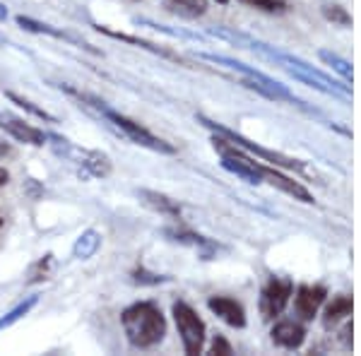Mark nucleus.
<instances>
[{
  "label": "nucleus",
  "mask_w": 361,
  "mask_h": 356,
  "mask_svg": "<svg viewBox=\"0 0 361 356\" xmlns=\"http://www.w3.org/2000/svg\"><path fill=\"white\" fill-rule=\"evenodd\" d=\"M121 325L135 349H152L166 335V318L152 301H137L121 313Z\"/></svg>",
  "instance_id": "obj_1"
},
{
  "label": "nucleus",
  "mask_w": 361,
  "mask_h": 356,
  "mask_svg": "<svg viewBox=\"0 0 361 356\" xmlns=\"http://www.w3.org/2000/svg\"><path fill=\"white\" fill-rule=\"evenodd\" d=\"M68 92H70V94H75L78 99H85V102H90L87 106L94 109L97 113H99V118H104V123H106L109 128H114L116 133H121V135H123L126 140H130V142L140 145V147H147V149H152V152H161V154H173V152H176V149L171 147V145L164 142L161 137L152 135L147 128H142L140 123H135V121L126 118V116L116 113V111H111L104 102H99V99L80 94V92H75V90H68Z\"/></svg>",
  "instance_id": "obj_2"
},
{
  "label": "nucleus",
  "mask_w": 361,
  "mask_h": 356,
  "mask_svg": "<svg viewBox=\"0 0 361 356\" xmlns=\"http://www.w3.org/2000/svg\"><path fill=\"white\" fill-rule=\"evenodd\" d=\"M46 137L51 140L49 145L56 149V154L63 156V159L70 161V164L78 168L80 176L104 178V176H109V171H111V159H109L106 154H102V152L78 147V145H73L70 140L61 137V135H51V133H46Z\"/></svg>",
  "instance_id": "obj_3"
},
{
  "label": "nucleus",
  "mask_w": 361,
  "mask_h": 356,
  "mask_svg": "<svg viewBox=\"0 0 361 356\" xmlns=\"http://www.w3.org/2000/svg\"><path fill=\"white\" fill-rule=\"evenodd\" d=\"M171 313H173V320H176V328H178L185 354H200L202 344H205V332H207L202 318L185 301L173 303Z\"/></svg>",
  "instance_id": "obj_4"
},
{
  "label": "nucleus",
  "mask_w": 361,
  "mask_h": 356,
  "mask_svg": "<svg viewBox=\"0 0 361 356\" xmlns=\"http://www.w3.org/2000/svg\"><path fill=\"white\" fill-rule=\"evenodd\" d=\"M202 123H205L207 128H212L217 135H224L229 142H234L238 145L241 149H246L250 152V154H255V156H260L263 161H270V164H275V166H282V168H304V164L301 161H296L292 159V156H284V154H277V152H267L263 147H258L255 142H250V140H246L243 135H236V133H231V130H226V128L222 125H217V123H212V121H207V118H200Z\"/></svg>",
  "instance_id": "obj_5"
},
{
  "label": "nucleus",
  "mask_w": 361,
  "mask_h": 356,
  "mask_svg": "<svg viewBox=\"0 0 361 356\" xmlns=\"http://www.w3.org/2000/svg\"><path fill=\"white\" fill-rule=\"evenodd\" d=\"M292 294H294V284L289 279L272 277L263 287V294H260V313H263V318L265 320L277 318L287 308Z\"/></svg>",
  "instance_id": "obj_6"
},
{
  "label": "nucleus",
  "mask_w": 361,
  "mask_h": 356,
  "mask_svg": "<svg viewBox=\"0 0 361 356\" xmlns=\"http://www.w3.org/2000/svg\"><path fill=\"white\" fill-rule=\"evenodd\" d=\"M0 128H3L10 137H15L17 142L32 145V147H44L46 145V133L44 130L29 125L25 118H17V116H13V113H5V111H0Z\"/></svg>",
  "instance_id": "obj_7"
},
{
  "label": "nucleus",
  "mask_w": 361,
  "mask_h": 356,
  "mask_svg": "<svg viewBox=\"0 0 361 356\" xmlns=\"http://www.w3.org/2000/svg\"><path fill=\"white\" fill-rule=\"evenodd\" d=\"M325 296H328V289L320 287V284H304V287L296 289V296H294V308L296 313L301 315L304 320H311L313 315L318 313V308L323 306Z\"/></svg>",
  "instance_id": "obj_8"
},
{
  "label": "nucleus",
  "mask_w": 361,
  "mask_h": 356,
  "mask_svg": "<svg viewBox=\"0 0 361 356\" xmlns=\"http://www.w3.org/2000/svg\"><path fill=\"white\" fill-rule=\"evenodd\" d=\"M207 306H209V311L214 315H219L231 328H243V325H246V311H243L241 303L236 299H231V296H212V299L207 301Z\"/></svg>",
  "instance_id": "obj_9"
},
{
  "label": "nucleus",
  "mask_w": 361,
  "mask_h": 356,
  "mask_svg": "<svg viewBox=\"0 0 361 356\" xmlns=\"http://www.w3.org/2000/svg\"><path fill=\"white\" fill-rule=\"evenodd\" d=\"M272 342L284 349H299L306 340V328L296 320H279L270 332Z\"/></svg>",
  "instance_id": "obj_10"
},
{
  "label": "nucleus",
  "mask_w": 361,
  "mask_h": 356,
  "mask_svg": "<svg viewBox=\"0 0 361 356\" xmlns=\"http://www.w3.org/2000/svg\"><path fill=\"white\" fill-rule=\"evenodd\" d=\"M260 171H263V180H267V183L275 185V188H279L282 192H287V195H292V197H296V200H301V202H313L311 192H308L304 185L296 183L294 178L282 176L277 168H270L265 164H260Z\"/></svg>",
  "instance_id": "obj_11"
},
{
  "label": "nucleus",
  "mask_w": 361,
  "mask_h": 356,
  "mask_svg": "<svg viewBox=\"0 0 361 356\" xmlns=\"http://www.w3.org/2000/svg\"><path fill=\"white\" fill-rule=\"evenodd\" d=\"M137 197L142 200V205H147L149 209H154V212L169 214V217H178L180 214V205H176L171 197L161 195V192H157V190H137Z\"/></svg>",
  "instance_id": "obj_12"
},
{
  "label": "nucleus",
  "mask_w": 361,
  "mask_h": 356,
  "mask_svg": "<svg viewBox=\"0 0 361 356\" xmlns=\"http://www.w3.org/2000/svg\"><path fill=\"white\" fill-rule=\"evenodd\" d=\"M164 8L185 20H195L207 13V0H164Z\"/></svg>",
  "instance_id": "obj_13"
},
{
  "label": "nucleus",
  "mask_w": 361,
  "mask_h": 356,
  "mask_svg": "<svg viewBox=\"0 0 361 356\" xmlns=\"http://www.w3.org/2000/svg\"><path fill=\"white\" fill-rule=\"evenodd\" d=\"M99 246H102V236H99L94 229H90V231H85L78 241H75L73 253H75V258L87 260V258H92V255L97 253Z\"/></svg>",
  "instance_id": "obj_14"
},
{
  "label": "nucleus",
  "mask_w": 361,
  "mask_h": 356,
  "mask_svg": "<svg viewBox=\"0 0 361 356\" xmlns=\"http://www.w3.org/2000/svg\"><path fill=\"white\" fill-rule=\"evenodd\" d=\"M349 313H352V299H349L347 294H337L333 299V303L325 308V325L340 323V320L347 318Z\"/></svg>",
  "instance_id": "obj_15"
},
{
  "label": "nucleus",
  "mask_w": 361,
  "mask_h": 356,
  "mask_svg": "<svg viewBox=\"0 0 361 356\" xmlns=\"http://www.w3.org/2000/svg\"><path fill=\"white\" fill-rule=\"evenodd\" d=\"M102 34H106V37H111V39H118V42H126V44H133V46H140V49H147V51H152V54H159V56H171L166 49H159V46H154V44H149V42H145V39H137V37H130V34H121V32H114V29H109V27H97Z\"/></svg>",
  "instance_id": "obj_16"
},
{
  "label": "nucleus",
  "mask_w": 361,
  "mask_h": 356,
  "mask_svg": "<svg viewBox=\"0 0 361 356\" xmlns=\"http://www.w3.org/2000/svg\"><path fill=\"white\" fill-rule=\"evenodd\" d=\"M17 25H20L22 29H27V32H34V34H49V37H54V39H68V42H70V37H68L66 32H58V29H54L51 25L37 22V20H32V17L20 15V17H17Z\"/></svg>",
  "instance_id": "obj_17"
},
{
  "label": "nucleus",
  "mask_w": 361,
  "mask_h": 356,
  "mask_svg": "<svg viewBox=\"0 0 361 356\" xmlns=\"http://www.w3.org/2000/svg\"><path fill=\"white\" fill-rule=\"evenodd\" d=\"M37 301H39V296H29L27 301H22L20 306H15L8 315H3V318H0V330L10 328V325H15L20 318H25V315L32 311L34 306H37Z\"/></svg>",
  "instance_id": "obj_18"
},
{
  "label": "nucleus",
  "mask_w": 361,
  "mask_h": 356,
  "mask_svg": "<svg viewBox=\"0 0 361 356\" xmlns=\"http://www.w3.org/2000/svg\"><path fill=\"white\" fill-rule=\"evenodd\" d=\"M8 99H13V102L17 104V106H22V109H27L29 113H34V116H39V118H44V121H51V123H56V118L49 113V111H44V109H39V106H34L29 99L25 97H17L15 92H8Z\"/></svg>",
  "instance_id": "obj_19"
},
{
  "label": "nucleus",
  "mask_w": 361,
  "mask_h": 356,
  "mask_svg": "<svg viewBox=\"0 0 361 356\" xmlns=\"http://www.w3.org/2000/svg\"><path fill=\"white\" fill-rule=\"evenodd\" d=\"M241 3L250 5V8L263 10V13H284V10H287V3H284V0H241Z\"/></svg>",
  "instance_id": "obj_20"
},
{
  "label": "nucleus",
  "mask_w": 361,
  "mask_h": 356,
  "mask_svg": "<svg viewBox=\"0 0 361 356\" xmlns=\"http://www.w3.org/2000/svg\"><path fill=\"white\" fill-rule=\"evenodd\" d=\"M133 282L135 284H161V282H169V277H161V274H152L147 270H135L133 272Z\"/></svg>",
  "instance_id": "obj_21"
},
{
  "label": "nucleus",
  "mask_w": 361,
  "mask_h": 356,
  "mask_svg": "<svg viewBox=\"0 0 361 356\" xmlns=\"http://www.w3.org/2000/svg\"><path fill=\"white\" fill-rule=\"evenodd\" d=\"M323 13H325V17H328V20L340 22L342 27H347L349 22H352V17H349V15L345 13V8H340V5H328V8H325Z\"/></svg>",
  "instance_id": "obj_22"
},
{
  "label": "nucleus",
  "mask_w": 361,
  "mask_h": 356,
  "mask_svg": "<svg viewBox=\"0 0 361 356\" xmlns=\"http://www.w3.org/2000/svg\"><path fill=\"white\" fill-rule=\"evenodd\" d=\"M212 354H224V356H229V354H234V349H231V344L224 340V337H214V342H212V349H209Z\"/></svg>",
  "instance_id": "obj_23"
},
{
  "label": "nucleus",
  "mask_w": 361,
  "mask_h": 356,
  "mask_svg": "<svg viewBox=\"0 0 361 356\" xmlns=\"http://www.w3.org/2000/svg\"><path fill=\"white\" fill-rule=\"evenodd\" d=\"M8 180H10V173H8V171H5V168H3V166H0V188H3V185H5V183H8Z\"/></svg>",
  "instance_id": "obj_24"
},
{
  "label": "nucleus",
  "mask_w": 361,
  "mask_h": 356,
  "mask_svg": "<svg viewBox=\"0 0 361 356\" xmlns=\"http://www.w3.org/2000/svg\"><path fill=\"white\" fill-rule=\"evenodd\" d=\"M5 17H8V8H5V5H3V3H0V22H3V20H5Z\"/></svg>",
  "instance_id": "obj_25"
},
{
  "label": "nucleus",
  "mask_w": 361,
  "mask_h": 356,
  "mask_svg": "<svg viewBox=\"0 0 361 356\" xmlns=\"http://www.w3.org/2000/svg\"><path fill=\"white\" fill-rule=\"evenodd\" d=\"M8 152H10L8 145H3V142H0V156H5V154H8Z\"/></svg>",
  "instance_id": "obj_26"
},
{
  "label": "nucleus",
  "mask_w": 361,
  "mask_h": 356,
  "mask_svg": "<svg viewBox=\"0 0 361 356\" xmlns=\"http://www.w3.org/2000/svg\"><path fill=\"white\" fill-rule=\"evenodd\" d=\"M217 3H222V5H226V3H229V0H217Z\"/></svg>",
  "instance_id": "obj_27"
},
{
  "label": "nucleus",
  "mask_w": 361,
  "mask_h": 356,
  "mask_svg": "<svg viewBox=\"0 0 361 356\" xmlns=\"http://www.w3.org/2000/svg\"><path fill=\"white\" fill-rule=\"evenodd\" d=\"M0 224H3V219H0Z\"/></svg>",
  "instance_id": "obj_28"
}]
</instances>
